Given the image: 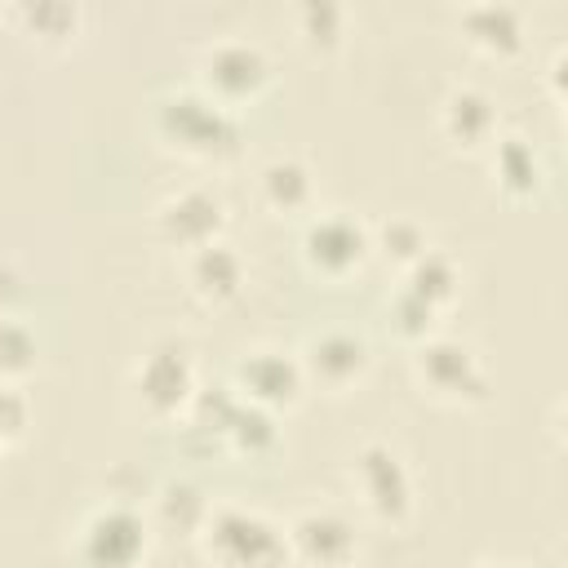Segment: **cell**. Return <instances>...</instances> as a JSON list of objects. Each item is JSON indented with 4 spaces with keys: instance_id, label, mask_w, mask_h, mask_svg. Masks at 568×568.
I'll use <instances>...</instances> for the list:
<instances>
[{
    "instance_id": "cell-4",
    "label": "cell",
    "mask_w": 568,
    "mask_h": 568,
    "mask_svg": "<svg viewBox=\"0 0 568 568\" xmlns=\"http://www.w3.org/2000/svg\"><path fill=\"white\" fill-rule=\"evenodd\" d=\"M346 479H351V493H355V506L364 510L368 524H382V528H404L417 510V479H413V466L404 462V453L386 439H368L351 453V466H346Z\"/></svg>"
},
{
    "instance_id": "cell-22",
    "label": "cell",
    "mask_w": 568,
    "mask_h": 568,
    "mask_svg": "<svg viewBox=\"0 0 568 568\" xmlns=\"http://www.w3.org/2000/svg\"><path fill=\"white\" fill-rule=\"evenodd\" d=\"M293 31L311 53H333L351 36V9L337 0H302L293 9Z\"/></svg>"
},
{
    "instance_id": "cell-12",
    "label": "cell",
    "mask_w": 568,
    "mask_h": 568,
    "mask_svg": "<svg viewBox=\"0 0 568 568\" xmlns=\"http://www.w3.org/2000/svg\"><path fill=\"white\" fill-rule=\"evenodd\" d=\"M302 373H306V386H320L328 395H346L355 390L368 368H373V355H368V342L359 333H346V328H324L315 333L306 346H302Z\"/></svg>"
},
{
    "instance_id": "cell-26",
    "label": "cell",
    "mask_w": 568,
    "mask_h": 568,
    "mask_svg": "<svg viewBox=\"0 0 568 568\" xmlns=\"http://www.w3.org/2000/svg\"><path fill=\"white\" fill-rule=\"evenodd\" d=\"M31 426V399L22 386L13 382H0V453L13 448Z\"/></svg>"
},
{
    "instance_id": "cell-28",
    "label": "cell",
    "mask_w": 568,
    "mask_h": 568,
    "mask_svg": "<svg viewBox=\"0 0 568 568\" xmlns=\"http://www.w3.org/2000/svg\"><path fill=\"white\" fill-rule=\"evenodd\" d=\"M470 568H519L515 559H475Z\"/></svg>"
},
{
    "instance_id": "cell-2",
    "label": "cell",
    "mask_w": 568,
    "mask_h": 568,
    "mask_svg": "<svg viewBox=\"0 0 568 568\" xmlns=\"http://www.w3.org/2000/svg\"><path fill=\"white\" fill-rule=\"evenodd\" d=\"M195 546L213 568H293L284 524L240 501L213 506L195 532Z\"/></svg>"
},
{
    "instance_id": "cell-19",
    "label": "cell",
    "mask_w": 568,
    "mask_h": 568,
    "mask_svg": "<svg viewBox=\"0 0 568 568\" xmlns=\"http://www.w3.org/2000/svg\"><path fill=\"white\" fill-rule=\"evenodd\" d=\"M9 18L27 40L44 49H67L84 31V9L75 0H22L9 9Z\"/></svg>"
},
{
    "instance_id": "cell-24",
    "label": "cell",
    "mask_w": 568,
    "mask_h": 568,
    "mask_svg": "<svg viewBox=\"0 0 568 568\" xmlns=\"http://www.w3.org/2000/svg\"><path fill=\"white\" fill-rule=\"evenodd\" d=\"M40 368V342L18 315H0V382L22 386Z\"/></svg>"
},
{
    "instance_id": "cell-13",
    "label": "cell",
    "mask_w": 568,
    "mask_h": 568,
    "mask_svg": "<svg viewBox=\"0 0 568 568\" xmlns=\"http://www.w3.org/2000/svg\"><path fill=\"white\" fill-rule=\"evenodd\" d=\"M457 31L488 62H515L528 49V13L506 0H475L457 9Z\"/></svg>"
},
{
    "instance_id": "cell-5",
    "label": "cell",
    "mask_w": 568,
    "mask_h": 568,
    "mask_svg": "<svg viewBox=\"0 0 568 568\" xmlns=\"http://www.w3.org/2000/svg\"><path fill=\"white\" fill-rule=\"evenodd\" d=\"M271 80H275V58L253 36L209 40L195 58V89L235 115L244 106H253L271 89Z\"/></svg>"
},
{
    "instance_id": "cell-17",
    "label": "cell",
    "mask_w": 568,
    "mask_h": 568,
    "mask_svg": "<svg viewBox=\"0 0 568 568\" xmlns=\"http://www.w3.org/2000/svg\"><path fill=\"white\" fill-rule=\"evenodd\" d=\"M488 169H493V186L506 200H515V204L541 195V186H546L541 151L524 133H515V129H501L497 133V142L488 146Z\"/></svg>"
},
{
    "instance_id": "cell-14",
    "label": "cell",
    "mask_w": 568,
    "mask_h": 568,
    "mask_svg": "<svg viewBox=\"0 0 568 568\" xmlns=\"http://www.w3.org/2000/svg\"><path fill=\"white\" fill-rule=\"evenodd\" d=\"M439 133L457 151H488L501 133V106L484 84H453L439 102Z\"/></svg>"
},
{
    "instance_id": "cell-18",
    "label": "cell",
    "mask_w": 568,
    "mask_h": 568,
    "mask_svg": "<svg viewBox=\"0 0 568 568\" xmlns=\"http://www.w3.org/2000/svg\"><path fill=\"white\" fill-rule=\"evenodd\" d=\"M213 435L240 457H271L280 448V417L231 395L222 417L213 422Z\"/></svg>"
},
{
    "instance_id": "cell-6",
    "label": "cell",
    "mask_w": 568,
    "mask_h": 568,
    "mask_svg": "<svg viewBox=\"0 0 568 568\" xmlns=\"http://www.w3.org/2000/svg\"><path fill=\"white\" fill-rule=\"evenodd\" d=\"M129 390L133 404L151 417V422H173L186 417L195 395H200V368H195V351L182 337H155L133 373H129Z\"/></svg>"
},
{
    "instance_id": "cell-20",
    "label": "cell",
    "mask_w": 568,
    "mask_h": 568,
    "mask_svg": "<svg viewBox=\"0 0 568 568\" xmlns=\"http://www.w3.org/2000/svg\"><path fill=\"white\" fill-rule=\"evenodd\" d=\"M399 288L413 293L417 302H426L430 311L444 315V311L462 297V266H457L453 253H444V248H426V253L404 271Z\"/></svg>"
},
{
    "instance_id": "cell-21",
    "label": "cell",
    "mask_w": 568,
    "mask_h": 568,
    "mask_svg": "<svg viewBox=\"0 0 568 568\" xmlns=\"http://www.w3.org/2000/svg\"><path fill=\"white\" fill-rule=\"evenodd\" d=\"M209 510H213V501L204 497V488H195L191 479H169V484L155 493V506H151V528L195 537V532L204 528Z\"/></svg>"
},
{
    "instance_id": "cell-16",
    "label": "cell",
    "mask_w": 568,
    "mask_h": 568,
    "mask_svg": "<svg viewBox=\"0 0 568 568\" xmlns=\"http://www.w3.org/2000/svg\"><path fill=\"white\" fill-rule=\"evenodd\" d=\"M253 195L271 217L315 213V169L302 155H271L253 173Z\"/></svg>"
},
{
    "instance_id": "cell-10",
    "label": "cell",
    "mask_w": 568,
    "mask_h": 568,
    "mask_svg": "<svg viewBox=\"0 0 568 568\" xmlns=\"http://www.w3.org/2000/svg\"><path fill=\"white\" fill-rule=\"evenodd\" d=\"M231 395L280 417V413H288V408H297L302 395H306L302 359H297L293 351H280V346H253V351H244V355L235 359Z\"/></svg>"
},
{
    "instance_id": "cell-23",
    "label": "cell",
    "mask_w": 568,
    "mask_h": 568,
    "mask_svg": "<svg viewBox=\"0 0 568 568\" xmlns=\"http://www.w3.org/2000/svg\"><path fill=\"white\" fill-rule=\"evenodd\" d=\"M368 231H373V253H382V262L395 266L399 275H404L426 248H435L426 222H417L413 213H395V217H386V222H377V226H368Z\"/></svg>"
},
{
    "instance_id": "cell-8",
    "label": "cell",
    "mask_w": 568,
    "mask_h": 568,
    "mask_svg": "<svg viewBox=\"0 0 568 568\" xmlns=\"http://www.w3.org/2000/svg\"><path fill=\"white\" fill-rule=\"evenodd\" d=\"M373 257V231L346 209H320L302 226V262L320 280H351Z\"/></svg>"
},
{
    "instance_id": "cell-3",
    "label": "cell",
    "mask_w": 568,
    "mask_h": 568,
    "mask_svg": "<svg viewBox=\"0 0 568 568\" xmlns=\"http://www.w3.org/2000/svg\"><path fill=\"white\" fill-rule=\"evenodd\" d=\"M408 368L422 395L448 408H479L493 395V373L484 355L453 333H430L426 342H417L408 355Z\"/></svg>"
},
{
    "instance_id": "cell-1",
    "label": "cell",
    "mask_w": 568,
    "mask_h": 568,
    "mask_svg": "<svg viewBox=\"0 0 568 568\" xmlns=\"http://www.w3.org/2000/svg\"><path fill=\"white\" fill-rule=\"evenodd\" d=\"M151 133L164 151L195 164H231L244 151V124L235 111L204 98L195 84L169 89L151 106Z\"/></svg>"
},
{
    "instance_id": "cell-25",
    "label": "cell",
    "mask_w": 568,
    "mask_h": 568,
    "mask_svg": "<svg viewBox=\"0 0 568 568\" xmlns=\"http://www.w3.org/2000/svg\"><path fill=\"white\" fill-rule=\"evenodd\" d=\"M386 320H390V328H395L408 346H417V342H426L430 333H439V311H430L426 302H417V297L404 293V288H395V297H390V306H386Z\"/></svg>"
},
{
    "instance_id": "cell-15",
    "label": "cell",
    "mask_w": 568,
    "mask_h": 568,
    "mask_svg": "<svg viewBox=\"0 0 568 568\" xmlns=\"http://www.w3.org/2000/svg\"><path fill=\"white\" fill-rule=\"evenodd\" d=\"M182 275H186V293L200 306L222 311L244 293L248 266H244V257H240V248L231 240H213V244H204V248L182 257Z\"/></svg>"
},
{
    "instance_id": "cell-9",
    "label": "cell",
    "mask_w": 568,
    "mask_h": 568,
    "mask_svg": "<svg viewBox=\"0 0 568 568\" xmlns=\"http://www.w3.org/2000/svg\"><path fill=\"white\" fill-rule=\"evenodd\" d=\"M284 537H288L293 564H302V568H351L364 546L355 515L342 506H328V501L302 506L284 524Z\"/></svg>"
},
{
    "instance_id": "cell-11",
    "label": "cell",
    "mask_w": 568,
    "mask_h": 568,
    "mask_svg": "<svg viewBox=\"0 0 568 568\" xmlns=\"http://www.w3.org/2000/svg\"><path fill=\"white\" fill-rule=\"evenodd\" d=\"M226 222H231L226 200L204 182L178 186L155 204V235L169 248H182V257L213 240H226Z\"/></svg>"
},
{
    "instance_id": "cell-7",
    "label": "cell",
    "mask_w": 568,
    "mask_h": 568,
    "mask_svg": "<svg viewBox=\"0 0 568 568\" xmlns=\"http://www.w3.org/2000/svg\"><path fill=\"white\" fill-rule=\"evenodd\" d=\"M151 519L129 506V501H102L93 506L75 537H71V559L75 568H142L151 555Z\"/></svg>"
},
{
    "instance_id": "cell-27",
    "label": "cell",
    "mask_w": 568,
    "mask_h": 568,
    "mask_svg": "<svg viewBox=\"0 0 568 568\" xmlns=\"http://www.w3.org/2000/svg\"><path fill=\"white\" fill-rule=\"evenodd\" d=\"M27 297V280H22V271L9 262V257H0V315H13V306Z\"/></svg>"
}]
</instances>
